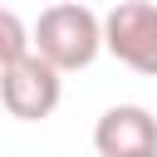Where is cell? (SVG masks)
<instances>
[{"label":"cell","instance_id":"6da1fadb","mask_svg":"<svg viewBox=\"0 0 157 157\" xmlns=\"http://www.w3.org/2000/svg\"><path fill=\"white\" fill-rule=\"evenodd\" d=\"M29 34H34V54L49 59L59 74L88 69L98 59V49H103V20L88 5H74V0H59V5L39 10Z\"/></svg>","mask_w":157,"mask_h":157},{"label":"cell","instance_id":"7a4b0ae2","mask_svg":"<svg viewBox=\"0 0 157 157\" xmlns=\"http://www.w3.org/2000/svg\"><path fill=\"white\" fill-rule=\"evenodd\" d=\"M103 49L118 64L157 78V0H123V5H113L108 20H103Z\"/></svg>","mask_w":157,"mask_h":157},{"label":"cell","instance_id":"3957f363","mask_svg":"<svg viewBox=\"0 0 157 157\" xmlns=\"http://www.w3.org/2000/svg\"><path fill=\"white\" fill-rule=\"evenodd\" d=\"M59 93H64L59 69H54L49 59H39V54H25L20 64L0 69V103H5V113L20 118V123L49 118V113L59 108Z\"/></svg>","mask_w":157,"mask_h":157},{"label":"cell","instance_id":"277c9868","mask_svg":"<svg viewBox=\"0 0 157 157\" xmlns=\"http://www.w3.org/2000/svg\"><path fill=\"white\" fill-rule=\"evenodd\" d=\"M98 157H152L157 152V118L137 103H118L93 128Z\"/></svg>","mask_w":157,"mask_h":157},{"label":"cell","instance_id":"5b68a950","mask_svg":"<svg viewBox=\"0 0 157 157\" xmlns=\"http://www.w3.org/2000/svg\"><path fill=\"white\" fill-rule=\"evenodd\" d=\"M25 54H34V34L20 25V15H15V10H0V69L20 64Z\"/></svg>","mask_w":157,"mask_h":157},{"label":"cell","instance_id":"8992f818","mask_svg":"<svg viewBox=\"0 0 157 157\" xmlns=\"http://www.w3.org/2000/svg\"><path fill=\"white\" fill-rule=\"evenodd\" d=\"M152 157H157V152H152Z\"/></svg>","mask_w":157,"mask_h":157}]
</instances>
